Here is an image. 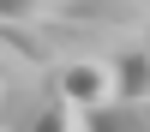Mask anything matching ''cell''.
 <instances>
[{
	"label": "cell",
	"instance_id": "52a82bcc",
	"mask_svg": "<svg viewBox=\"0 0 150 132\" xmlns=\"http://www.w3.org/2000/svg\"><path fill=\"white\" fill-rule=\"evenodd\" d=\"M60 0H0V18H18V24H30V18H48Z\"/></svg>",
	"mask_w": 150,
	"mask_h": 132
},
{
	"label": "cell",
	"instance_id": "6da1fadb",
	"mask_svg": "<svg viewBox=\"0 0 150 132\" xmlns=\"http://www.w3.org/2000/svg\"><path fill=\"white\" fill-rule=\"evenodd\" d=\"M54 96H66L72 108L114 102V60H60L54 66Z\"/></svg>",
	"mask_w": 150,
	"mask_h": 132
},
{
	"label": "cell",
	"instance_id": "ba28073f",
	"mask_svg": "<svg viewBox=\"0 0 150 132\" xmlns=\"http://www.w3.org/2000/svg\"><path fill=\"white\" fill-rule=\"evenodd\" d=\"M0 102H6V84H0Z\"/></svg>",
	"mask_w": 150,
	"mask_h": 132
},
{
	"label": "cell",
	"instance_id": "8992f818",
	"mask_svg": "<svg viewBox=\"0 0 150 132\" xmlns=\"http://www.w3.org/2000/svg\"><path fill=\"white\" fill-rule=\"evenodd\" d=\"M36 78H42V66H36L24 48H12L6 36H0V84L12 90V84H36Z\"/></svg>",
	"mask_w": 150,
	"mask_h": 132
},
{
	"label": "cell",
	"instance_id": "7a4b0ae2",
	"mask_svg": "<svg viewBox=\"0 0 150 132\" xmlns=\"http://www.w3.org/2000/svg\"><path fill=\"white\" fill-rule=\"evenodd\" d=\"M114 96L150 102V42H144V36H132V42L114 54Z\"/></svg>",
	"mask_w": 150,
	"mask_h": 132
},
{
	"label": "cell",
	"instance_id": "3957f363",
	"mask_svg": "<svg viewBox=\"0 0 150 132\" xmlns=\"http://www.w3.org/2000/svg\"><path fill=\"white\" fill-rule=\"evenodd\" d=\"M60 12L96 18V24H120V30H144L150 24V0H60Z\"/></svg>",
	"mask_w": 150,
	"mask_h": 132
},
{
	"label": "cell",
	"instance_id": "5b68a950",
	"mask_svg": "<svg viewBox=\"0 0 150 132\" xmlns=\"http://www.w3.org/2000/svg\"><path fill=\"white\" fill-rule=\"evenodd\" d=\"M30 132H90V120H84V108H72L66 96H54V102L36 114V126Z\"/></svg>",
	"mask_w": 150,
	"mask_h": 132
},
{
	"label": "cell",
	"instance_id": "277c9868",
	"mask_svg": "<svg viewBox=\"0 0 150 132\" xmlns=\"http://www.w3.org/2000/svg\"><path fill=\"white\" fill-rule=\"evenodd\" d=\"M90 132H150V102H126V96H114V102L90 108Z\"/></svg>",
	"mask_w": 150,
	"mask_h": 132
}]
</instances>
